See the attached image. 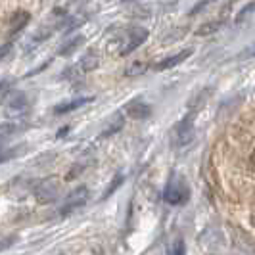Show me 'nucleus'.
Returning a JSON list of instances; mask_svg holds the SVG:
<instances>
[{
    "label": "nucleus",
    "instance_id": "15",
    "mask_svg": "<svg viewBox=\"0 0 255 255\" xmlns=\"http://www.w3.org/2000/svg\"><path fill=\"white\" fill-rule=\"evenodd\" d=\"M85 42V37H75V38H69L67 42H65L64 46H60V50H58V56H69L71 52H75L81 44Z\"/></svg>",
    "mask_w": 255,
    "mask_h": 255
},
{
    "label": "nucleus",
    "instance_id": "4",
    "mask_svg": "<svg viewBox=\"0 0 255 255\" xmlns=\"http://www.w3.org/2000/svg\"><path fill=\"white\" fill-rule=\"evenodd\" d=\"M194 132H196V128H194V117L186 115L173 128V140H175L177 146H186L188 142L194 140Z\"/></svg>",
    "mask_w": 255,
    "mask_h": 255
},
{
    "label": "nucleus",
    "instance_id": "9",
    "mask_svg": "<svg viewBox=\"0 0 255 255\" xmlns=\"http://www.w3.org/2000/svg\"><path fill=\"white\" fill-rule=\"evenodd\" d=\"M29 19H31V15H29V12H25V10H17V12L12 15V19H10V37H13V35H17L23 27L29 23Z\"/></svg>",
    "mask_w": 255,
    "mask_h": 255
},
{
    "label": "nucleus",
    "instance_id": "3",
    "mask_svg": "<svg viewBox=\"0 0 255 255\" xmlns=\"http://www.w3.org/2000/svg\"><path fill=\"white\" fill-rule=\"evenodd\" d=\"M60 196V179L58 177H46L35 186V198L38 204H52Z\"/></svg>",
    "mask_w": 255,
    "mask_h": 255
},
{
    "label": "nucleus",
    "instance_id": "20",
    "mask_svg": "<svg viewBox=\"0 0 255 255\" xmlns=\"http://www.w3.org/2000/svg\"><path fill=\"white\" fill-rule=\"evenodd\" d=\"M146 69H148V64H144V62H134V64H130L127 69H125V75H127V77L142 75Z\"/></svg>",
    "mask_w": 255,
    "mask_h": 255
},
{
    "label": "nucleus",
    "instance_id": "22",
    "mask_svg": "<svg viewBox=\"0 0 255 255\" xmlns=\"http://www.w3.org/2000/svg\"><path fill=\"white\" fill-rule=\"evenodd\" d=\"M209 2H211V0H202V2H200V4H196V6H194V8H192V15H194V13H198L200 12V10H202V8H204L205 4H209Z\"/></svg>",
    "mask_w": 255,
    "mask_h": 255
},
{
    "label": "nucleus",
    "instance_id": "7",
    "mask_svg": "<svg viewBox=\"0 0 255 255\" xmlns=\"http://www.w3.org/2000/svg\"><path fill=\"white\" fill-rule=\"evenodd\" d=\"M125 114L128 117H132V119H146L152 114V108L146 102H142V100H132V102H128L125 106Z\"/></svg>",
    "mask_w": 255,
    "mask_h": 255
},
{
    "label": "nucleus",
    "instance_id": "12",
    "mask_svg": "<svg viewBox=\"0 0 255 255\" xmlns=\"http://www.w3.org/2000/svg\"><path fill=\"white\" fill-rule=\"evenodd\" d=\"M8 186H12L13 190H12V194L10 196H25L27 192H29V188L33 186V180L31 179H13Z\"/></svg>",
    "mask_w": 255,
    "mask_h": 255
},
{
    "label": "nucleus",
    "instance_id": "21",
    "mask_svg": "<svg viewBox=\"0 0 255 255\" xmlns=\"http://www.w3.org/2000/svg\"><path fill=\"white\" fill-rule=\"evenodd\" d=\"M254 8H255V4H254V2H252V4H248V6H246V8H244L242 12L238 13V17H236V23H242L244 19H246V17H248V15H250V13L254 12Z\"/></svg>",
    "mask_w": 255,
    "mask_h": 255
},
{
    "label": "nucleus",
    "instance_id": "11",
    "mask_svg": "<svg viewBox=\"0 0 255 255\" xmlns=\"http://www.w3.org/2000/svg\"><path fill=\"white\" fill-rule=\"evenodd\" d=\"M125 125V117L121 114H115L110 117V121L106 123V127L102 128V136H112L115 132H119Z\"/></svg>",
    "mask_w": 255,
    "mask_h": 255
},
{
    "label": "nucleus",
    "instance_id": "13",
    "mask_svg": "<svg viewBox=\"0 0 255 255\" xmlns=\"http://www.w3.org/2000/svg\"><path fill=\"white\" fill-rule=\"evenodd\" d=\"M100 64V60H98V56L94 54V52H89L87 56H83V60L79 62V69L81 71H94L96 67Z\"/></svg>",
    "mask_w": 255,
    "mask_h": 255
},
{
    "label": "nucleus",
    "instance_id": "19",
    "mask_svg": "<svg viewBox=\"0 0 255 255\" xmlns=\"http://www.w3.org/2000/svg\"><path fill=\"white\" fill-rule=\"evenodd\" d=\"M123 180H125V177H123L121 173H117V175H115V177H114V180L110 182V186H108V188L104 190L102 200H106V198H110V196H112V194H114V192L117 190V188H119L121 184H123Z\"/></svg>",
    "mask_w": 255,
    "mask_h": 255
},
{
    "label": "nucleus",
    "instance_id": "1",
    "mask_svg": "<svg viewBox=\"0 0 255 255\" xmlns=\"http://www.w3.org/2000/svg\"><path fill=\"white\" fill-rule=\"evenodd\" d=\"M190 198V188L184 177H173L167 182L165 188V202L171 205H180L186 204Z\"/></svg>",
    "mask_w": 255,
    "mask_h": 255
},
{
    "label": "nucleus",
    "instance_id": "25",
    "mask_svg": "<svg viewBox=\"0 0 255 255\" xmlns=\"http://www.w3.org/2000/svg\"><path fill=\"white\" fill-rule=\"evenodd\" d=\"M250 161H252V167L255 169V150H254V153H252V157H250Z\"/></svg>",
    "mask_w": 255,
    "mask_h": 255
},
{
    "label": "nucleus",
    "instance_id": "24",
    "mask_svg": "<svg viewBox=\"0 0 255 255\" xmlns=\"http://www.w3.org/2000/svg\"><path fill=\"white\" fill-rule=\"evenodd\" d=\"M67 130H69V127L60 128V130H58V134H56V136H58V138H62V136H65V134H67Z\"/></svg>",
    "mask_w": 255,
    "mask_h": 255
},
{
    "label": "nucleus",
    "instance_id": "14",
    "mask_svg": "<svg viewBox=\"0 0 255 255\" xmlns=\"http://www.w3.org/2000/svg\"><path fill=\"white\" fill-rule=\"evenodd\" d=\"M167 255H186V246L180 236L171 238V242L167 246Z\"/></svg>",
    "mask_w": 255,
    "mask_h": 255
},
{
    "label": "nucleus",
    "instance_id": "18",
    "mask_svg": "<svg viewBox=\"0 0 255 255\" xmlns=\"http://www.w3.org/2000/svg\"><path fill=\"white\" fill-rule=\"evenodd\" d=\"M221 21H207L204 23L202 27H198V31H196V35H200V37H205V35H211V33H215L221 29Z\"/></svg>",
    "mask_w": 255,
    "mask_h": 255
},
{
    "label": "nucleus",
    "instance_id": "6",
    "mask_svg": "<svg viewBox=\"0 0 255 255\" xmlns=\"http://www.w3.org/2000/svg\"><path fill=\"white\" fill-rule=\"evenodd\" d=\"M29 108V100L23 92L19 90H12L10 98H6V110L8 112H13V114H21Z\"/></svg>",
    "mask_w": 255,
    "mask_h": 255
},
{
    "label": "nucleus",
    "instance_id": "23",
    "mask_svg": "<svg viewBox=\"0 0 255 255\" xmlns=\"http://www.w3.org/2000/svg\"><path fill=\"white\" fill-rule=\"evenodd\" d=\"M12 46H13L12 42H6V44L2 46V60H6V58H8V52H10V48H12Z\"/></svg>",
    "mask_w": 255,
    "mask_h": 255
},
{
    "label": "nucleus",
    "instance_id": "5",
    "mask_svg": "<svg viewBox=\"0 0 255 255\" xmlns=\"http://www.w3.org/2000/svg\"><path fill=\"white\" fill-rule=\"evenodd\" d=\"M89 196L90 192L87 186H79L75 190L71 192L67 198H65L64 202V207H62V213L67 215V213H71L73 209H79V207H83V205L89 202Z\"/></svg>",
    "mask_w": 255,
    "mask_h": 255
},
{
    "label": "nucleus",
    "instance_id": "16",
    "mask_svg": "<svg viewBox=\"0 0 255 255\" xmlns=\"http://www.w3.org/2000/svg\"><path fill=\"white\" fill-rule=\"evenodd\" d=\"M27 150L25 144H19V146H15L12 150H8V148H2V157H0V161L2 163H6L8 159H12V157H19V155H23Z\"/></svg>",
    "mask_w": 255,
    "mask_h": 255
},
{
    "label": "nucleus",
    "instance_id": "2",
    "mask_svg": "<svg viewBox=\"0 0 255 255\" xmlns=\"http://www.w3.org/2000/svg\"><path fill=\"white\" fill-rule=\"evenodd\" d=\"M146 38H148V31L144 27H130L123 33V37L119 38L117 54L119 56H127L132 50H136Z\"/></svg>",
    "mask_w": 255,
    "mask_h": 255
},
{
    "label": "nucleus",
    "instance_id": "8",
    "mask_svg": "<svg viewBox=\"0 0 255 255\" xmlns=\"http://www.w3.org/2000/svg\"><path fill=\"white\" fill-rule=\"evenodd\" d=\"M190 54H192V50L188 48V50H182V52H179V54H175V56H169V58H165V60L157 62V64L153 65V69H155V71H165V69H171V67L179 65L180 62H184Z\"/></svg>",
    "mask_w": 255,
    "mask_h": 255
},
{
    "label": "nucleus",
    "instance_id": "17",
    "mask_svg": "<svg viewBox=\"0 0 255 255\" xmlns=\"http://www.w3.org/2000/svg\"><path fill=\"white\" fill-rule=\"evenodd\" d=\"M211 92H213V89H211V87H207V89H204L202 92H200V94H198V96H196V98H192L188 106H190L192 110H196V108L200 110V108H202V106H204V104L207 102V98L211 96Z\"/></svg>",
    "mask_w": 255,
    "mask_h": 255
},
{
    "label": "nucleus",
    "instance_id": "10",
    "mask_svg": "<svg viewBox=\"0 0 255 255\" xmlns=\"http://www.w3.org/2000/svg\"><path fill=\"white\" fill-rule=\"evenodd\" d=\"M87 102H92V98H75V100H69V102H62L54 108V114H58V115L69 114V112H73V110H79L81 106H85Z\"/></svg>",
    "mask_w": 255,
    "mask_h": 255
}]
</instances>
